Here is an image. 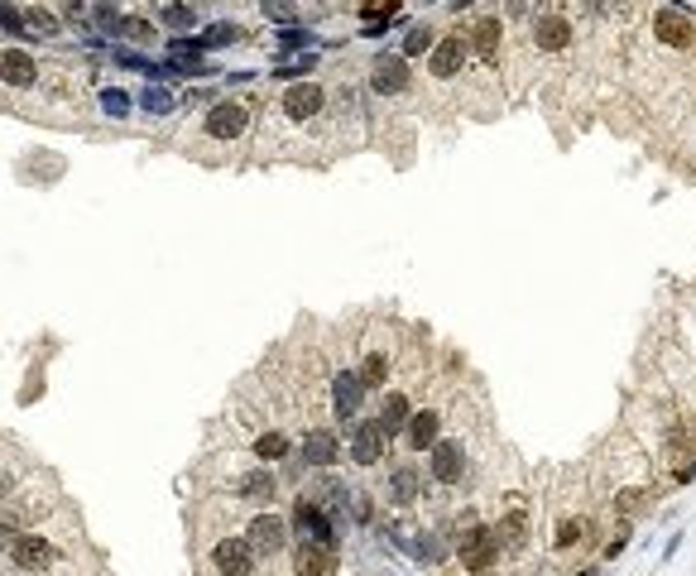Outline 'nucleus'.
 <instances>
[{"instance_id":"14","label":"nucleus","mask_w":696,"mask_h":576,"mask_svg":"<svg viewBox=\"0 0 696 576\" xmlns=\"http://www.w3.org/2000/svg\"><path fill=\"white\" fill-rule=\"evenodd\" d=\"M293 572H298V576H336V572H341L336 548L308 543V538H303V543H298V557H293Z\"/></svg>"},{"instance_id":"30","label":"nucleus","mask_w":696,"mask_h":576,"mask_svg":"<svg viewBox=\"0 0 696 576\" xmlns=\"http://www.w3.org/2000/svg\"><path fill=\"white\" fill-rule=\"evenodd\" d=\"M226 39H235L231 25H211V29H207V43H226Z\"/></svg>"},{"instance_id":"10","label":"nucleus","mask_w":696,"mask_h":576,"mask_svg":"<svg viewBox=\"0 0 696 576\" xmlns=\"http://www.w3.org/2000/svg\"><path fill=\"white\" fill-rule=\"evenodd\" d=\"M534 43L542 53L572 49V20L562 15V10H538V15H534Z\"/></svg>"},{"instance_id":"5","label":"nucleus","mask_w":696,"mask_h":576,"mask_svg":"<svg viewBox=\"0 0 696 576\" xmlns=\"http://www.w3.org/2000/svg\"><path fill=\"white\" fill-rule=\"evenodd\" d=\"M245 543H250L255 557H279L289 543V519H279V514H255L250 528H245Z\"/></svg>"},{"instance_id":"15","label":"nucleus","mask_w":696,"mask_h":576,"mask_svg":"<svg viewBox=\"0 0 696 576\" xmlns=\"http://www.w3.org/2000/svg\"><path fill=\"white\" fill-rule=\"evenodd\" d=\"M360 394H365V384H360L356 370H336V375H332V414H336L341 422L360 414Z\"/></svg>"},{"instance_id":"22","label":"nucleus","mask_w":696,"mask_h":576,"mask_svg":"<svg viewBox=\"0 0 696 576\" xmlns=\"http://www.w3.org/2000/svg\"><path fill=\"white\" fill-rule=\"evenodd\" d=\"M524 538H528V514H504L500 528H494V543L500 548H524Z\"/></svg>"},{"instance_id":"8","label":"nucleus","mask_w":696,"mask_h":576,"mask_svg":"<svg viewBox=\"0 0 696 576\" xmlns=\"http://www.w3.org/2000/svg\"><path fill=\"white\" fill-rule=\"evenodd\" d=\"M428 466H432V480L438 485H456L462 480V471H466V446H462V438H438L428 446Z\"/></svg>"},{"instance_id":"25","label":"nucleus","mask_w":696,"mask_h":576,"mask_svg":"<svg viewBox=\"0 0 696 576\" xmlns=\"http://www.w3.org/2000/svg\"><path fill=\"white\" fill-rule=\"evenodd\" d=\"M255 456H259V462H284V456H289V438L279 428L259 432V438H255Z\"/></svg>"},{"instance_id":"27","label":"nucleus","mask_w":696,"mask_h":576,"mask_svg":"<svg viewBox=\"0 0 696 576\" xmlns=\"http://www.w3.org/2000/svg\"><path fill=\"white\" fill-rule=\"evenodd\" d=\"M581 538H586V524L562 519V528H558V548H572V543H581Z\"/></svg>"},{"instance_id":"3","label":"nucleus","mask_w":696,"mask_h":576,"mask_svg":"<svg viewBox=\"0 0 696 576\" xmlns=\"http://www.w3.org/2000/svg\"><path fill=\"white\" fill-rule=\"evenodd\" d=\"M44 77V58L29 49H0V87L10 91H29Z\"/></svg>"},{"instance_id":"33","label":"nucleus","mask_w":696,"mask_h":576,"mask_svg":"<svg viewBox=\"0 0 696 576\" xmlns=\"http://www.w3.org/2000/svg\"><path fill=\"white\" fill-rule=\"evenodd\" d=\"M581 576H605V572H581Z\"/></svg>"},{"instance_id":"21","label":"nucleus","mask_w":696,"mask_h":576,"mask_svg":"<svg viewBox=\"0 0 696 576\" xmlns=\"http://www.w3.org/2000/svg\"><path fill=\"white\" fill-rule=\"evenodd\" d=\"M418 490H423V476L413 471V466H399L394 480H389V500H394V504H413V500H418Z\"/></svg>"},{"instance_id":"29","label":"nucleus","mask_w":696,"mask_h":576,"mask_svg":"<svg viewBox=\"0 0 696 576\" xmlns=\"http://www.w3.org/2000/svg\"><path fill=\"white\" fill-rule=\"evenodd\" d=\"M169 106H173V91H163V87L145 91V111H169Z\"/></svg>"},{"instance_id":"31","label":"nucleus","mask_w":696,"mask_h":576,"mask_svg":"<svg viewBox=\"0 0 696 576\" xmlns=\"http://www.w3.org/2000/svg\"><path fill=\"white\" fill-rule=\"evenodd\" d=\"M624 543H629V528H620V533H615V538H610V548H605V557H620V552H624Z\"/></svg>"},{"instance_id":"32","label":"nucleus","mask_w":696,"mask_h":576,"mask_svg":"<svg viewBox=\"0 0 696 576\" xmlns=\"http://www.w3.org/2000/svg\"><path fill=\"white\" fill-rule=\"evenodd\" d=\"M106 111L121 115V111H125V91H106Z\"/></svg>"},{"instance_id":"2","label":"nucleus","mask_w":696,"mask_h":576,"mask_svg":"<svg viewBox=\"0 0 696 576\" xmlns=\"http://www.w3.org/2000/svg\"><path fill=\"white\" fill-rule=\"evenodd\" d=\"M456 557H462L466 572H490L494 557H500V543H494V528L486 524H466L456 533Z\"/></svg>"},{"instance_id":"6","label":"nucleus","mask_w":696,"mask_h":576,"mask_svg":"<svg viewBox=\"0 0 696 576\" xmlns=\"http://www.w3.org/2000/svg\"><path fill=\"white\" fill-rule=\"evenodd\" d=\"M653 34L668 43V49L687 53L696 43V20L687 15V10H677V5H663V10H653Z\"/></svg>"},{"instance_id":"20","label":"nucleus","mask_w":696,"mask_h":576,"mask_svg":"<svg viewBox=\"0 0 696 576\" xmlns=\"http://www.w3.org/2000/svg\"><path fill=\"white\" fill-rule=\"evenodd\" d=\"M408 418H413V398L408 394H384V404H380V428L389 432V438H394L399 428H408Z\"/></svg>"},{"instance_id":"16","label":"nucleus","mask_w":696,"mask_h":576,"mask_svg":"<svg viewBox=\"0 0 696 576\" xmlns=\"http://www.w3.org/2000/svg\"><path fill=\"white\" fill-rule=\"evenodd\" d=\"M10 562H15V567H25V572H44L53 562V543L25 533V538H15V543H10Z\"/></svg>"},{"instance_id":"17","label":"nucleus","mask_w":696,"mask_h":576,"mask_svg":"<svg viewBox=\"0 0 696 576\" xmlns=\"http://www.w3.org/2000/svg\"><path fill=\"white\" fill-rule=\"evenodd\" d=\"M336 456H341V442H336L332 428H312L308 438H303V462L308 466H332Z\"/></svg>"},{"instance_id":"18","label":"nucleus","mask_w":696,"mask_h":576,"mask_svg":"<svg viewBox=\"0 0 696 576\" xmlns=\"http://www.w3.org/2000/svg\"><path fill=\"white\" fill-rule=\"evenodd\" d=\"M500 34H504L500 15H480V20H476V29H471V49H476V58L494 63V58H500Z\"/></svg>"},{"instance_id":"24","label":"nucleus","mask_w":696,"mask_h":576,"mask_svg":"<svg viewBox=\"0 0 696 576\" xmlns=\"http://www.w3.org/2000/svg\"><path fill=\"white\" fill-rule=\"evenodd\" d=\"M235 490H241V495H250V500H269L274 495V471H245L241 480H235Z\"/></svg>"},{"instance_id":"26","label":"nucleus","mask_w":696,"mask_h":576,"mask_svg":"<svg viewBox=\"0 0 696 576\" xmlns=\"http://www.w3.org/2000/svg\"><path fill=\"white\" fill-rule=\"evenodd\" d=\"M432 43H438V34H432V25H413L404 34V63L408 58H423V53H432Z\"/></svg>"},{"instance_id":"4","label":"nucleus","mask_w":696,"mask_h":576,"mask_svg":"<svg viewBox=\"0 0 696 576\" xmlns=\"http://www.w3.org/2000/svg\"><path fill=\"white\" fill-rule=\"evenodd\" d=\"M322 106H327V87L322 82H298V87H289L284 97H279V115L293 125H308L322 115Z\"/></svg>"},{"instance_id":"19","label":"nucleus","mask_w":696,"mask_h":576,"mask_svg":"<svg viewBox=\"0 0 696 576\" xmlns=\"http://www.w3.org/2000/svg\"><path fill=\"white\" fill-rule=\"evenodd\" d=\"M438 432H442V414H438V408H423V414H413V418H408L404 438H408L413 452H423V446L438 442Z\"/></svg>"},{"instance_id":"13","label":"nucleus","mask_w":696,"mask_h":576,"mask_svg":"<svg viewBox=\"0 0 696 576\" xmlns=\"http://www.w3.org/2000/svg\"><path fill=\"white\" fill-rule=\"evenodd\" d=\"M466 49H471V43L462 39V34L438 39V43H432V53H428V73L432 77H456V73H462V63H466Z\"/></svg>"},{"instance_id":"9","label":"nucleus","mask_w":696,"mask_h":576,"mask_svg":"<svg viewBox=\"0 0 696 576\" xmlns=\"http://www.w3.org/2000/svg\"><path fill=\"white\" fill-rule=\"evenodd\" d=\"M408 82H413V73H408L404 53H380L370 63V87L380 91V97H404Z\"/></svg>"},{"instance_id":"7","label":"nucleus","mask_w":696,"mask_h":576,"mask_svg":"<svg viewBox=\"0 0 696 576\" xmlns=\"http://www.w3.org/2000/svg\"><path fill=\"white\" fill-rule=\"evenodd\" d=\"M293 528H298L308 543H327V548H336V528H332V514L322 509V504H312L308 495H298V504H293Z\"/></svg>"},{"instance_id":"1","label":"nucleus","mask_w":696,"mask_h":576,"mask_svg":"<svg viewBox=\"0 0 696 576\" xmlns=\"http://www.w3.org/2000/svg\"><path fill=\"white\" fill-rule=\"evenodd\" d=\"M197 135L202 145H235L241 135H250V101H217L207 106V115L197 121Z\"/></svg>"},{"instance_id":"11","label":"nucleus","mask_w":696,"mask_h":576,"mask_svg":"<svg viewBox=\"0 0 696 576\" xmlns=\"http://www.w3.org/2000/svg\"><path fill=\"white\" fill-rule=\"evenodd\" d=\"M211 567L221 576H250L255 572V552L245 538H221L217 548H211Z\"/></svg>"},{"instance_id":"23","label":"nucleus","mask_w":696,"mask_h":576,"mask_svg":"<svg viewBox=\"0 0 696 576\" xmlns=\"http://www.w3.org/2000/svg\"><path fill=\"white\" fill-rule=\"evenodd\" d=\"M389 370H394V366H389V351H370V356L360 360V370H356V375H360L365 390H380V384L389 380Z\"/></svg>"},{"instance_id":"28","label":"nucleus","mask_w":696,"mask_h":576,"mask_svg":"<svg viewBox=\"0 0 696 576\" xmlns=\"http://www.w3.org/2000/svg\"><path fill=\"white\" fill-rule=\"evenodd\" d=\"M163 20H169L173 29H187L197 20V10H187V5H163Z\"/></svg>"},{"instance_id":"12","label":"nucleus","mask_w":696,"mask_h":576,"mask_svg":"<svg viewBox=\"0 0 696 576\" xmlns=\"http://www.w3.org/2000/svg\"><path fill=\"white\" fill-rule=\"evenodd\" d=\"M384 446H389V432L380 428V418H370V422H360V428L351 432V462H356V466H375L384 456Z\"/></svg>"}]
</instances>
